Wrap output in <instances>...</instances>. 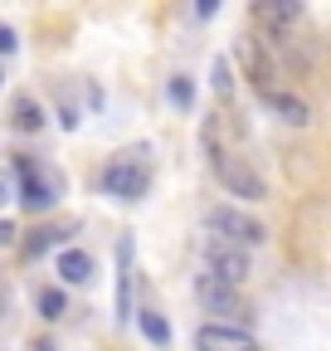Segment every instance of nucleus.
Segmentation results:
<instances>
[{"mask_svg": "<svg viewBox=\"0 0 331 351\" xmlns=\"http://www.w3.org/2000/svg\"><path fill=\"white\" fill-rule=\"evenodd\" d=\"M146 186H151V171H146L142 152H122L117 161L103 166V191L117 195V200H142Z\"/></svg>", "mask_w": 331, "mask_h": 351, "instance_id": "1", "label": "nucleus"}, {"mask_svg": "<svg viewBox=\"0 0 331 351\" xmlns=\"http://www.w3.org/2000/svg\"><path fill=\"white\" fill-rule=\"evenodd\" d=\"M15 181H20V205H25V210H49V205L64 195V181H59V176L44 171L39 161H29V156L15 161Z\"/></svg>", "mask_w": 331, "mask_h": 351, "instance_id": "2", "label": "nucleus"}, {"mask_svg": "<svg viewBox=\"0 0 331 351\" xmlns=\"http://www.w3.org/2000/svg\"><path fill=\"white\" fill-rule=\"evenodd\" d=\"M204 225L220 234V244H234V249H254V244L268 239V230L259 225V219H254V215H243V210H234V205L210 210V215H204Z\"/></svg>", "mask_w": 331, "mask_h": 351, "instance_id": "3", "label": "nucleus"}, {"mask_svg": "<svg viewBox=\"0 0 331 351\" xmlns=\"http://www.w3.org/2000/svg\"><path fill=\"white\" fill-rule=\"evenodd\" d=\"M215 176H220V186H224L229 195H239V200H263V195H268L263 176H259L254 166H248L243 156L220 152V156H215Z\"/></svg>", "mask_w": 331, "mask_h": 351, "instance_id": "4", "label": "nucleus"}, {"mask_svg": "<svg viewBox=\"0 0 331 351\" xmlns=\"http://www.w3.org/2000/svg\"><path fill=\"white\" fill-rule=\"evenodd\" d=\"M204 274L210 278H220V283H229V288H239L248 274V254L243 249H234V244H220V239H210L204 244Z\"/></svg>", "mask_w": 331, "mask_h": 351, "instance_id": "5", "label": "nucleus"}, {"mask_svg": "<svg viewBox=\"0 0 331 351\" xmlns=\"http://www.w3.org/2000/svg\"><path fill=\"white\" fill-rule=\"evenodd\" d=\"M195 302L204 307V313H220V317H248L239 288H229V283H220V278H210V274L195 278Z\"/></svg>", "mask_w": 331, "mask_h": 351, "instance_id": "6", "label": "nucleus"}, {"mask_svg": "<svg viewBox=\"0 0 331 351\" xmlns=\"http://www.w3.org/2000/svg\"><path fill=\"white\" fill-rule=\"evenodd\" d=\"M195 351H263V346L234 322H204L195 332Z\"/></svg>", "mask_w": 331, "mask_h": 351, "instance_id": "7", "label": "nucleus"}, {"mask_svg": "<svg viewBox=\"0 0 331 351\" xmlns=\"http://www.w3.org/2000/svg\"><path fill=\"white\" fill-rule=\"evenodd\" d=\"M263 103H268L282 122H293V127H307V122H312V108H307L297 93H282V88H273V93H263Z\"/></svg>", "mask_w": 331, "mask_h": 351, "instance_id": "8", "label": "nucleus"}, {"mask_svg": "<svg viewBox=\"0 0 331 351\" xmlns=\"http://www.w3.org/2000/svg\"><path fill=\"white\" fill-rule=\"evenodd\" d=\"M239 64L248 69V78H254V88H263V93H273V78H278V73H273L268 54H259V49H254V39H243V44H239Z\"/></svg>", "mask_w": 331, "mask_h": 351, "instance_id": "9", "label": "nucleus"}, {"mask_svg": "<svg viewBox=\"0 0 331 351\" xmlns=\"http://www.w3.org/2000/svg\"><path fill=\"white\" fill-rule=\"evenodd\" d=\"M59 278L64 283H88L93 278V258L83 254V249H64L59 254Z\"/></svg>", "mask_w": 331, "mask_h": 351, "instance_id": "10", "label": "nucleus"}, {"mask_svg": "<svg viewBox=\"0 0 331 351\" xmlns=\"http://www.w3.org/2000/svg\"><path fill=\"white\" fill-rule=\"evenodd\" d=\"M64 239H68V230H59V225L34 230V234L25 239V258H39V254H49V249H59V254H64Z\"/></svg>", "mask_w": 331, "mask_h": 351, "instance_id": "11", "label": "nucleus"}, {"mask_svg": "<svg viewBox=\"0 0 331 351\" xmlns=\"http://www.w3.org/2000/svg\"><path fill=\"white\" fill-rule=\"evenodd\" d=\"M117 258H122V278H117V317H132V244H122Z\"/></svg>", "mask_w": 331, "mask_h": 351, "instance_id": "12", "label": "nucleus"}, {"mask_svg": "<svg viewBox=\"0 0 331 351\" xmlns=\"http://www.w3.org/2000/svg\"><path fill=\"white\" fill-rule=\"evenodd\" d=\"M10 122H15V127H25V132H39V127H44V112H39V103H34V98H15Z\"/></svg>", "mask_w": 331, "mask_h": 351, "instance_id": "13", "label": "nucleus"}, {"mask_svg": "<svg viewBox=\"0 0 331 351\" xmlns=\"http://www.w3.org/2000/svg\"><path fill=\"white\" fill-rule=\"evenodd\" d=\"M254 20H268V25H293V20H302V5H254Z\"/></svg>", "mask_w": 331, "mask_h": 351, "instance_id": "14", "label": "nucleus"}, {"mask_svg": "<svg viewBox=\"0 0 331 351\" xmlns=\"http://www.w3.org/2000/svg\"><path fill=\"white\" fill-rule=\"evenodd\" d=\"M64 313H68L64 288H44V293H39V317H44V322H59Z\"/></svg>", "mask_w": 331, "mask_h": 351, "instance_id": "15", "label": "nucleus"}, {"mask_svg": "<svg viewBox=\"0 0 331 351\" xmlns=\"http://www.w3.org/2000/svg\"><path fill=\"white\" fill-rule=\"evenodd\" d=\"M142 332H146L156 346L171 341V327H166V317H161V313H151V307H142Z\"/></svg>", "mask_w": 331, "mask_h": 351, "instance_id": "16", "label": "nucleus"}, {"mask_svg": "<svg viewBox=\"0 0 331 351\" xmlns=\"http://www.w3.org/2000/svg\"><path fill=\"white\" fill-rule=\"evenodd\" d=\"M210 83H215V93H220V98H224L229 88H234V83H229V64H224V59H215V69H210Z\"/></svg>", "mask_w": 331, "mask_h": 351, "instance_id": "17", "label": "nucleus"}, {"mask_svg": "<svg viewBox=\"0 0 331 351\" xmlns=\"http://www.w3.org/2000/svg\"><path fill=\"white\" fill-rule=\"evenodd\" d=\"M171 103H181V108L190 103V78H176L171 83Z\"/></svg>", "mask_w": 331, "mask_h": 351, "instance_id": "18", "label": "nucleus"}, {"mask_svg": "<svg viewBox=\"0 0 331 351\" xmlns=\"http://www.w3.org/2000/svg\"><path fill=\"white\" fill-rule=\"evenodd\" d=\"M15 44H20L15 29H10V25H0V54H15Z\"/></svg>", "mask_w": 331, "mask_h": 351, "instance_id": "19", "label": "nucleus"}, {"mask_svg": "<svg viewBox=\"0 0 331 351\" xmlns=\"http://www.w3.org/2000/svg\"><path fill=\"white\" fill-rule=\"evenodd\" d=\"M15 239V225H10V219H0V244H10Z\"/></svg>", "mask_w": 331, "mask_h": 351, "instance_id": "20", "label": "nucleus"}, {"mask_svg": "<svg viewBox=\"0 0 331 351\" xmlns=\"http://www.w3.org/2000/svg\"><path fill=\"white\" fill-rule=\"evenodd\" d=\"M10 200V176H0V205Z\"/></svg>", "mask_w": 331, "mask_h": 351, "instance_id": "21", "label": "nucleus"}, {"mask_svg": "<svg viewBox=\"0 0 331 351\" xmlns=\"http://www.w3.org/2000/svg\"><path fill=\"white\" fill-rule=\"evenodd\" d=\"M0 78H5V73H0Z\"/></svg>", "mask_w": 331, "mask_h": 351, "instance_id": "22", "label": "nucleus"}]
</instances>
